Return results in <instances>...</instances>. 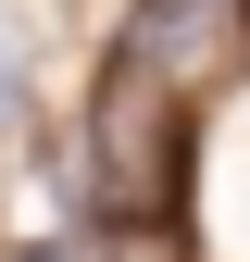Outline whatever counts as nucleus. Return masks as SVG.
Listing matches in <instances>:
<instances>
[{
	"label": "nucleus",
	"instance_id": "3",
	"mask_svg": "<svg viewBox=\"0 0 250 262\" xmlns=\"http://www.w3.org/2000/svg\"><path fill=\"white\" fill-rule=\"evenodd\" d=\"M113 262H187V250L163 237V225H125V237H113Z\"/></svg>",
	"mask_w": 250,
	"mask_h": 262
},
{
	"label": "nucleus",
	"instance_id": "1",
	"mask_svg": "<svg viewBox=\"0 0 250 262\" xmlns=\"http://www.w3.org/2000/svg\"><path fill=\"white\" fill-rule=\"evenodd\" d=\"M187 187V88H163L138 50L100 75V100H88V200L113 225H163Z\"/></svg>",
	"mask_w": 250,
	"mask_h": 262
},
{
	"label": "nucleus",
	"instance_id": "4",
	"mask_svg": "<svg viewBox=\"0 0 250 262\" xmlns=\"http://www.w3.org/2000/svg\"><path fill=\"white\" fill-rule=\"evenodd\" d=\"M13 262H62V250H13Z\"/></svg>",
	"mask_w": 250,
	"mask_h": 262
},
{
	"label": "nucleus",
	"instance_id": "2",
	"mask_svg": "<svg viewBox=\"0 0 250 262\" xmlns=\"http://www.w3.org/2000/svg\"><path fill=\"white\" fill-rule=\"evenodd\" d=\"M125 50H138L163 88L213 100V88L250 75V0H138V13H125Z\"/></svg>",
	"mask_w": 250,
	"mask_h": 262
}]
</instances>
